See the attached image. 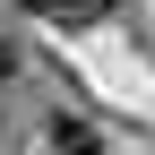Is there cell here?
<instances>
[{
	"label": "cell",
	"mask_w": 155,
	"mask_h": 155,
	"mask_svg": "<svg viewBox=\"0 0 155 155\" xmlns=\"http://www.w3.org/2000/svg\"><path fill=\"white\" fill-rule=\"evenodd\" d=\"M52 147H61V155H95V129L86 121H52Z\"/></svg>",
	"instance_id": "obj_1"
},
{
	"label": "cell",
	"mask_w": 155,
	"mask_h": 155,
	"mask_svg": "<svg viewBox=\"0 0 155 155\" xmlns=\"http://www.w3.org/2000/svg\"><path fill=\"white\" fill-rule=\"evenodd\" d=\"M26 9H35V17H61V9H69V0H26Z\"/></svg>",
	"instance_id": "obj_3"
},
{
	"label": "cell",
	"mask_w": 155,
	"mask_h": 155,
	"mask_svg": "<svg viewBox=\"0 0 155 155\" xmlns=\"http://www.w3.org/2000/svg\"><path fill=\"white\" fill-rule=\"evenodd\" d=\"M9 78H17V43H0V86H9Z\"/></svg>",
	"instance_id": "obj_2"
}]
</instances>
